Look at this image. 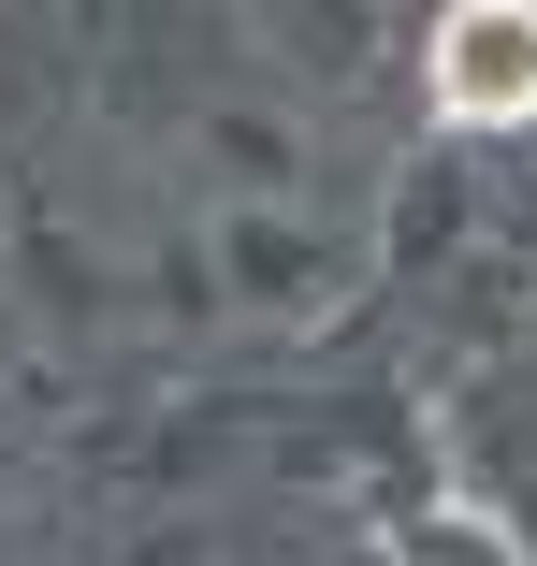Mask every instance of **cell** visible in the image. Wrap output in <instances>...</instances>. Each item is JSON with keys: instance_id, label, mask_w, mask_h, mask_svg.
<instances>
[{"instance_id": "obj_1", "label": "cell", "mask_w": 537, "mask_h": 566, "mask_svg": "<svg viewBox=\"0 0 537 566\" xmlns=\"http://www.w3.org/2000/svg\"><path fill=\"white\" fill-rule=\"evenodd\" d=\"M421 73H436L451 132H523L537 117V0H451L436 44H421Z\"/></svg>"}, {"instance_id": "obj_2", "label": "cell", "mask_w": 537, "mask_h": 566, "mask_svg": "<svg viewBox=\"0 0 537 566\" xmlns=\"http://www.w3.org/2000/svg\"><path fill=\"white\" fill-rule=\"evenodd\" d=\"M392 566H523V537L494 523V509H421V523H392Z\"/></svg>"}]
</instances>
